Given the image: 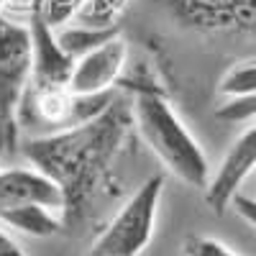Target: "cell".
Returning a JSON list of instances; mask_svg holds the SVG:
<instances>
[{
  "label": "cell",
  "instance_id": "cell-4",
  "mask_svg": "<svg viewBox=\"0 0 256 256\" xmlns=\"http://www.w3.org/2000/svg\"><path fill=\"white\" fill-rule=\"evenodd\" d=\"M164 174H152L110 218L84 256H141L154 236Z\"/></svg>",
  "mask_w": 256,
  "mask_h": 256
},
{
  "label": "cell",
  "instance_id": "cell-3",
  "mask_svg": "<svg viewBox=\"0 0 256 256\" xmlns=\"http://www.w3.org/2000/svg\"><path fill=\"white\" fill-rule=\"evenodd\" d=\"M34 77L31 28L0 13V156L13 154L20 136V108Z\"/></svg>",
  "mask_w": 256,
  "mask_h": 256
},
{
  "label": "cell",
  "instance_id": "cell-5",
  "mask_svg": "<svg viewBox=\"0 0 256 256\" xmlns=\"http://www.w3.org/2000/svg\"><path fill=\"white\" fill-rule=\"evenodd\" d=\"M177 26L198 34H256V0H159Z\"/></svg>",
  "mask_w": 256,
  "mask_h": 256
},
{
  "label": "cell",
  "instance_id": "cell-17",
  "mask_svg": "<svg viewBox=\"0 0 256 256\" xmlns=\"http://www.w3.org/2000/svg\"><path fill=\"white\" fill-rule=\"evenodd\" d=\"M0 256H26L24 248L10 238V233L3 230V226H0Z\"/></svg>",
  "mask_w": 256,
  "mask_h": 256
},
{
  "label": "cell",
  "instance_id": "cell-11",
  "mask_svg": "<svg viewBox=\"0 0 256 256\" xmlns=\"http://www.w3.org/2000/svg\"><path fill=\"white\" fill-rule=\"evenodd\" d=\"M218 92L226 100H238V98L254 95L256 92V56L246 59L241 64H233V67L220 77Z\"/></svg>",
  "mask_w": 256,
  "mask_h": 256
},
{
  "label": "cell",
  "instance_id": "cell-14",
  "mask_svg": "<svg viewBox=\"0 0 256 256\" xmlns=\"http://www.w3.org/2000/svg\"><path fill=\"white\" fill-rule=\"evenodd\" d=\"M216 118L226 123H244V120L256 118V92L248 98H238V100H226L216 110Z\"/></svg>",
  "mask_w": 256,
  "mask_h": 256
},
{
  "label": "cell",
  "instance_id": "cell-15",
  "mask_svg": "<svg viewBox=\"0 0 256 256\" xmlns=\"http://www.w3.org/2000/svg\"><path fill=\"white\" fill-rule=\"evenodd\" d=\"M182 256H236L226 244L210 236H187L182 244Z\"/></svg>",
  "mask_w": 256,
  "mask_h": 256
},
{
  "label": "cell",
  "instance_id": "cell-13",
  "mask_svg": "<svg viewBox=\"0 0 256 256\" xmlns=\"http://www.w3.org/2000/svg\"><path fill=\"white\" fill-rule=\"evenodd\" d=\"M34 3L38 6L41 16L46 18V24L59 31V28H64L67 20L77 18V13L84 6V0H34Z\"/></svg>",
  "mask_w": 256,
  "mask_h": 256
},
{
  "label": "cell",
  "instance_id": "cell-2",
  "mask_svg": "<svg viewBox=\"0 0 256 256\" xmlns=\"http://www.w3.org/2000/svg\"><path fill=\"white\" fill-rule=\"evenodd\" d=\"M134 98V120L136 136L159 156V162L190 187H208L210 162L200 141L190 134L180 113L169 105L164 92L141 90Z\"/></svg>",
  "mask_w": 256,
  "mask_h": 256
},
{
  "label": "cell",
  "instance_id": "cell-8",
  "mask_svg": "<svg viewBox=\"0 0 256 256\" xmlns=\"http://www.w3.org/2000/svg\"><path fill=\"white\" fill-rule=\"evenodd\" d=\"M254 166H256V123L236 138V144L223 156L218 172L210 177L205 187V202L210 205V210H216L218 216L226 212L230 200L238 195V187L244 184V180L254 172Z\"/></svg>",
  "mask_w": 256,
  "mask_h": 256
},
{
  "label": "cell",
  "instance_id": "cell-9",
  "mask_svg": "<svg viewBox=\"0 0 256 256\" xmlns=\"http://www.w3.org/2000/svg\"><path fill=\"white\" fill-rule=\"evenodd\" d=\"M24 205H49L64 212V195L59 184L36 166L0 169V218Z\"/></svg>",
  "mask_w": 256,
  "mask_h": 256
},
{
  "label": "cell",
  "instance_id": "cell-7",
  "mask_svg": "<svg viewBox=\"0 0 256 256\" xmlns=\"http://www.w3.org/2000/svg\"><path fill=\"white\" fill-rule=\"evenodd\" d=\"M126 64H128V44L120 36H116L77 59L70 80V90L74 95H98L118 90V84L123 82Z\"/></svg>",
  "mask_w": 256,
  "mask_h": 256
},
{
  "label": "cell",
  "instance_id": "cell-10",
  "mask_svg": "<svg viewBox=\"0 0 256 256\" xmlns=\"http://www.w3.org/2000/svg\"><path fill=\"white\" fill-rule=\"evenodd\" d=\"M59 41H62V46L64 52H67L74 62L80 56H84L88 52H92L95 46L105 44V41H110L116 36H120L118 26L113 28H92V26H82V24H72V28H59L56 31Z\"/></svg>",
  "mask_w": 256,
  "mask_h": 256
},
{
  "label": "cell",
  "instance_id": "cell-18",
  "mask_svg": "<svg viewBox=\"0 0 256 256\" xmlns=\"http://www.w3.org/2000/svg\"><path fill=\"white\" fill-rule=\"evenodd\" d=\"M6 3H10V0H0V6H6Z\"/></svg>",
  "mask_w": 256,
  "mask_h": 256
},
{
  "label": "cell",
  "instance_id": "cell-6",
  "mask_svg": "<svg viewBox=\"0 0 256 256\" xmlns=\"http://www.w3.org/2000/svg\"><path fill=\"white\" fill-rule=\"evenodd\" d=\"M28 28L34 41V90H52V88H70V80L74 72V59L64 52L56 28L46 24L38 6L28 0Z\"/></svg>",
  "mask_w": 256,
  "mask_h": 256
},
{
  "label": "cell",
  "instance_id": "cell-1",
  "mask_svg": "<svg viewBox=\"0 0 256 256\" xmlns=\"http://www.w3.org/2000/svg\"><path fill=\"white\" fill-rule=\"evenodd\" d=\"M131 136H136L134 98L118 100L98 118L28 138L20 152L46 177H52L64 195V226L80 223L90 205L113 182L116 164L120 162Z\"/></svg>",
  "mask_w": 256,
  "mask_h": 256
},
{
  "label": "cell",
  "instance_id": "cell-12",
  "mask_svg": "<svg viewBox=\"0 0 256 256\" xmlns=\"http://www.w3.org/2000/svg\"><path fill=\"white\" fill-rule=\"evenodd\" d=\"M128 3L131 0H84L74 24L92 26V28H113L118 16L126 10Z\"/></svg>",
  "mask_w": 256,
  "mask_h": 256
},
{
  "label": "cell",
  "instance_id": "cell-16",
  "mask_svg": "<svg viewBox=\"0 0 256 256\" xmlns=\"http://www.w3.org/2000/svg\"><path fill=\"white\" fill-rule=\"evenodd\" d=\"M230 208L236 210L248 226L256 228V200H251V198H246V195H236V198L230 200Z\"/></svg>",
  "mask_w": 256,
  "mask_h": 256
}]
</instances>
